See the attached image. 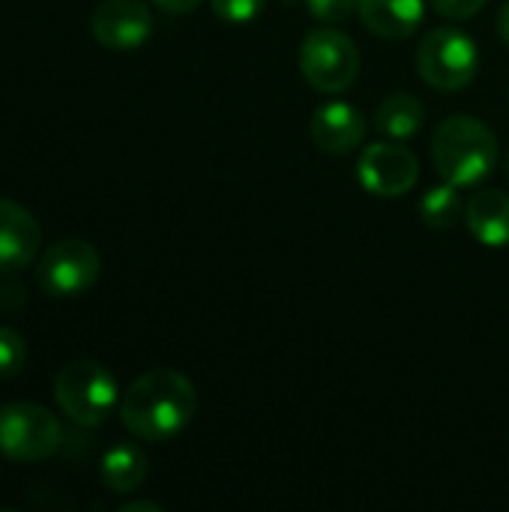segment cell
I'll return each mask as SVG.
<instances>
[{
	"label": "cell",
	"mask_w": 509,
	"mask_h": 512,
	"mask_svg": "<svg viewBox=\"0 0 509 512\" xmlns=\"http://www.w3.org/2000/svg\"><path fill=\"white\" fill-rule=\"evenodd\" d=\"M360 186L378 198H402L417 186L420 162L417 156L393 141H375L360 153L357 162Z\"/></svg>",
	"instance_id": "obj_8"
},
{
	"label": "cell",
	"mask_w": 509,
	"mask_h": 512,
	"mask_svg": "<svg viewBox=\"0 0 509 512\" xmlns=\"http://www.w3.org/2000/svg\"><path fill=\"white\" fill-rule=\"evenodd\" d=\"M102 486L114 495H129L147 480V456L135 444H114L99 462Z\"/></svg>",
	"instance_id": "obj_14"
},
{
	"label": "cell",
	"mask_w": 509,
	"mask_h": 512,
	"mask_svg": "<svg viewBox=\"0 0 509 512\" xmlns=\"http://www.w3.org/2000/svg\"><path fill=\"white\" fill-rule=\"evenodd\" d=\"M300 72L318 93H342L360 75V51L351 36L321 27L300 42Z\"/></svg>",
	"instance_id": "obj_6"
},
{
	"label": "cell",
	"mask_w": 509,
	"mask_h": 512,
	"mask_svg": "<svg viewBox=\"0 0 509 512\" xmlns=\"http://www.w3.org/2000/svg\"><path fill=\"white\" fill-rule=\"evenodd\" d=\"M429 3L435 6V12H438V15L453 18V21L474 18V15L486 6V0H429Z\"/></svg>",
	"instance_id": "obj_20"
},
{
	"label": "cell",
	"mask_w": 509,
	"mask_h": 512,
	"mask_svg": "<svg viewBox=\"0 0 509 512\" xmlns=\"http://www.w3.org/2000/svg\"><path fill=\"white\" fill-rule=\"evenodd\" d=\"M54 402L78 426H102L120 405L117 378L99 360H69L54 375Z\"/></svg>",
	"instance_id": "obj_3"
},
{
	"label": "cell",
	"mask_w": 509,
	"mask_h": 512,
	"mask_svg": "<svg viewBox=\"0 0 509 512\" xmlns=\"http://www.w3.org/2000/svg\"><path fill=\"white\" fill-rule=\"evenodd\" d=\"M507 177H509V150H507Z\"/></svg>",
	"instance_id": "obj_24"
},
{
	"label": "cell",
	"mask_w": 509,
	"mask_h": 512,
	"mask_svg": "<svg viewBox=\"0 0 509 512\" xmlns=\"http://www.w3.org/2000/svg\"><path fill=\"white\" fill-rule=\"evenodd\" d=\"M120 420L129 435L147 444L177 438L198 411L195 384L177 369H150L120 393Z\"/></svg>",
	"instance_id": "obj_1"
},
{
	"label": "cell",
	"mask_w": 509,
	"mask_h": 512,
	"mask_svg": "<svg viewBox=\"0 0 509 512\" xmlns=\"http://www.w3.org/2000/svg\"><path fill=\"white\" fill-rule=\"evenodd\" d=\"M138 510H150V512H162L159 504H153V501H129V504H123L120 512H138Z\"/></svg>",
	"instance_id": "obj_22"
},
{
	"label": "cell",
	"mask_w": 509,
	"mask_h": 512,
	"mask_svg": "<svg viewBox=\"0 0 509 512\" xmlns=\"http://www.w3.org/2000/svg\"><path fill=\"white\" fill-rule=\"evenodd\" d=\"M159 9H165V12H171V15H186V12H192V9H198V3L201 0H153Z\"/></svg>",
	"instance_id": "obj_21"
},
{
	"label": "cell",
	"mask_w": 509,
	"mask_h": 512,
	"mask_svg": "<svg viewBox=\"0 0 509 512\" xmlns=\"http://www.w3.org/2000/svg\"><path fill=\"white\" fill-rule=\"evenodd\" d=\"M216 18L231 21V24H246L252 18H258L267 6V0H210Z\"/></svg>",
	"instance_id": "obj_18"
},
{
	"label": "cell",
	"mask_w": 509,
	"mask_h": 512,
	"mask_svg": "<svg viewBox=\"0 0 509 512\" xmlns=\"http://www.w3.org/2000/svg\"><path fill=\"white\" fill-rule=\"evenodd\" d=\"M153 33V12L144 0H102L90 12V36L108 51H132Z\"/></svg>",
	"instance_id": "obj_9"
},
{
	"label": "cell",
	"mask_w": 509,
	"mask_h": 512,
	"mask_svg": "<svg viewBox=\"0 0 509 512\" xmlns=\"http://www.w3.org/2000/svg\"><path fill=\"white\" fill-rule=\"evenodd\" d=\"M480 69L477 45L468 33L456 27H435L423 36L417 48V72L420 78L444 93L465 90Z\"/></svg>",
	"instance_id": "obj_4"
},
{
	"label": "cell",
	"mask_w": 509,
	"mask_h": 512,
	"mask_svg": "<svg viewBox=\"0 0 509 512\" xmlns=\"http://www.w3.org/2000/svg\"><path fill=\"white\" fill-rule=\"evenodd\" d=\"M465 225L483 246H509V195L501 189H483L465 204Z\"/></svg>",
	"instance_id": "obj_13"
},
{
	"label": "cell",
	"mask_w": 509,
	"mask_h": 512,
	"mask_svg": "<svg viewBox=\"0 0 509 512\" xmlns=\"http://www.w3.org/2000/svg\"><path fill=\"white\" fill-rule=\"evenodd\" d=\"M306 9L321 24H345L357 12V0H306Z\"/></svg>",
	"instance_id": "obj_19"
},
{
	"label": "cell",
	"mask_w": 509,
	"mask_h": 512,
	"mask_svg": "<svg viewBox=\"0 0 509 512\" xmlns=\"http://www.w3.org/2000/svg\"><path fill=\"white\" fill-rule=\"evenodd\" d=\"M309 135L318 150H324L330 156H342V153H351L363 141L366 117L351 102L333 99V102H324L315 108V114L309 120Z\"/></svg>",
	"instance_id": "obj_11"
},
{
	"label": "cell",
	"mask_w": 509,
	"mask_h": 512,
	"mask_svg": "<svg viewBox=\"0 0 509 512\" xmlns=\"http://www.w3.org/2000/svg\"><path fill=\"white\" fill-rule=\"evenodd\" d=\"M498 156L501 147L495 132L468 114L447 117L432 135V162L438 174L459 189L480 186L486 177H492Z\"/></svg>",
	"instance_id": "obj_2"
},
{
	"label": "cell",
	"mask_w": 509,
	"mask_h": 512,
	"mask_svg": "<svg viewBox=\"0 0 509 512\" xmlns=\"http://www.w3.org/2000/svg\"><path fill=\"white\" fill-rule=\"evenodd\" d=\"M426 123V108L411 93H390L375 111V129L393 141H405L417 135Z\"/></svg>",
	"instance_id": "obj_15"
},
{
	"label": "cell",
	"mask_w": 509,
	"mask_h": 512,
	"mask_svg": "<svg viewBox=\"0 0 509 512\" xmlns=\"http://www.w3.org/2000/svg\"><path fill=\"white\" fill-rule=\"evenodd\" d=\"M27 363V342L18 330L0 324V381L15 378Z\"/></svg>",
	"instance_id": "obj_17"
},
{
	"label": "cell",
	"mask_w": 509,
	"mask_h": 512,
	"mask_svg": "<svg viewBox=\"0 0 509 512\" xmlns=\"http://www.w3.org/2000/svg\"><path fill=\"white\" fill-rule=\"evenodd\" d=\"M498 33H501V39L509 45V0L504 3L501 15H498Z\"/></svg>",
	"instance_id": "obj_23"
},
{
	"label": "cell",
	"mask_w": 509,
	"mask_h": 512,
	"mask_svg": "<svg viewBox=\"0 0 509 512\" xmlns=\"http://www.w3.org/2000/svg\"><path fill=\"white\" fill-rule=\"evenodd\" d=\"M423 0H357L360 21L381 39H408L423 24Z\"/></svg>",
	"instance_id": "obj_12"
},
{
	"label": "cell",
	"mask_w": 509,
	"mask_h": 512,
	"mask_svg": "<svg viewBox=\"0 0 509 512\" xmlns=\"http://www.w3.org/2000/svg\"><path fill=\"white\" fill-rule=\"evenodd\" d=\"M420 216L429 228H438V231H450L453 225H459V219H465V204L459 198V186H453L447 180L441 186H432L420 201Z\"/></svg>",
	"instance_id": "obj_16"
},
{
	"label": "cell",
	"mask_w": 509,
	"mask_h": 512,
	"mask_svg": "<svg viewBox=\"0 0 509 512\" xmlns=\"http://www.w3.org/2000/svg\"><path fill=\"white\" fill-rule=\"evenodd\" d=\"M60 420L36 402H12L0 408V456L30 465L60 450Z\"/></svg>",
	"instance_id": "obj_5"
},
{
	"label": "cell",
	"mask_w": 509,
	"mask_h": 512,
	"mask_svg": "<svg viewBox=\"0 0 509 512\" xmlns=\"http://www.w3.org/2000/svg\"><path fill=\"white\" fill-rule=\"evenodd\" d=\"M102 273V258L87 240H60L39 255L36 285L51 300H69L87 294Z\"/></svg>",
	"instance_id": "obj_7"
},
{
	"label": "cell",
	"mask_w": 509,
	"mask_h": 512,
	"mask_svg": "<svg viewBox=\"0 0 509 512\" xmlns=\"http://www.w3.org/2000/svg\"><path fill=\"white\" fill-rule=\"evenodd\" d=\"M42 228L30 210L0 198V273H18L39 258Z\"/></svg>",
	"instance_id": "obj_10"
}]
</instances>
